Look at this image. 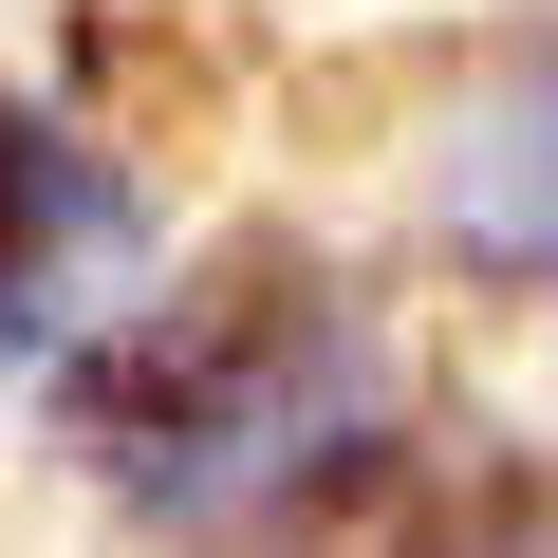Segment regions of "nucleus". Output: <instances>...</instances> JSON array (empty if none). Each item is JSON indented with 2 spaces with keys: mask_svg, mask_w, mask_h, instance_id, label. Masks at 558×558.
I'll return each mask as SVG.
<instances>
[{
  "mask_svg": "<svg viewBox=\"0 0 558 558\" xmlns=\"http://www.w3.org/2000/svg\"><path fill=\"white\" fill-rule=\"evenodd\" d=\"M57 428L131 521H354L410 465L391 354L354 299H317L299 260H242L205 299H149L57 354Z\"/></svg>",
  "mask_w": 558,
  "mask_h": 558,
  "instance_id": "obj_1",
  "label": "nucleus"
},
{
  "mask_svg": "<svg viewBox=\"0 0 558 558\" xmlns=\"http://www.w3.org/2000/svg\"><path fill=\"white\" fill-rule=\"evenodd\" d=\"M112 279H131V186L38 94H0V373H57L75 336H112L94 317Z\"/></svg>",
  "mask_w": 558,
  "mask_h": 558,
  "instance_id": "obj_2",
  "label": "nucleus"
},
{
  "mask_svg": "<svg viewBox=\"0 0 558 558\" xmlns=\"http://www.w3.org/2000/svg\"><path fill=\"white\" fill-rule=\"evenodd\" d=\"M447 242L484 279H521V299H558V38L447 131Z\"/></svg>",
  "mask_w": 558,
  "mask_h": 558,
  "instance_id": "obj_3",
  "label": "nucleus"
}]
</instances>
